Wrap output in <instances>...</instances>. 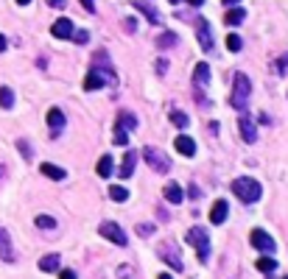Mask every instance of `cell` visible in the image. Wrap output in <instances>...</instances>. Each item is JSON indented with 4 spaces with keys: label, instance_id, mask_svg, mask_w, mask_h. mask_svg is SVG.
Returning a JSON list of instances; mask_svg holds the SVG:
<instances>
[{
    "label": "cell",
    "instance_id": "obj_1",
    "mask_svg": "<svg viewBox=\"0 0 288 279\" xmlns=\"http://www.w3.org/2000/svg\"><path fill=\"white\" fill-rule=\"evenodd\" d=\"M232 193L238 195L244 204H255L263 195V187H260V181L249 179V176H241V179L232 181Z\"/></svg>",
    "mask_w": 288,
    "mask_h": 279
},
{
    "label": "cell",
    "instance_id": "obj_2",
    "mask_svg": "<svg viewBox=\"0 0 288 279\" xmlns=\"http://www.w3.org/2000/svg\"><path fill=\"white\" fill-rule=\"evenodd\" d=\"M188 243L196 249L199 260L202 263H207L210 260V235H207V229H202V226H193V229H188Z\"/></svg>",
    "mask_w": 288,
    "mask_h": 279
},
{
    "label": "cell",
    "instance_id": "obj_3",
    "mask_svg": "<svg viewBox=\"0 0 288 279\" xmlns=\"http://www.w3.org/2000/svg\"><path fill=\"white\" fill-rule=\"evenodd\" d=\"M249 95H252L249 76H246V73H238L235 81H232V106H235V109H244L246 101H249Z\"/></svg>",
    "mask_w": 288,
    "mask_h": 279
},
{
    "label": "cell",
    "instance_id": "obj_4",
    "mask_svg": "<svg viewBox=\"0 0 288 279\" xmlns=\"http://www.w3.org/2000/svg\"><path fill=\"white\" fill-rule=\"evenodd\" d=\"M143 156H146V162L154 167L157 173H168V170H171V159L162 151H157V148H148L146 145V148H143Z\"/></svg>",
    "mask_w": 288,
    "mask_h": 279
},
{
    "label": "cell",
    "instance_id": "obj_5",
    "mask_svg": "<svg viewBox=\"0 0 288 279\" xmlns=\"http://www.w3.org/2000/svg\"><path fill=\"white\" fill-rule=\"evenodd\" d=\"M101 235L106 237V240H112V243H118V246H126L129 243V237H126V232L120 229L115 221H104L101 223Z\"/></svg>",
    "mask_w": 288,
    "mask_h": 279
},
{
    "label": "cell",
    "instance_id": "obj_6",
    "mask_svg": "<svg viewBox=\"0 0 288 279\" xmlns=\"http://www.w3.org/2000/svg\"><path fill=\"white\" fill-rule=\"evenodd\" d=\"M249 243H252L258 251H266V254H272V251L277 249V246H274V240H272V237H269L263 229H252V235H249Z\"/></svg>",
    "mask_w": 288,
    "mask_h": 279
},
{
    "label": "cell",
    "instance_id": "obj_7",
    "mask_svg": "<svg viewBox=\"0 0 288 279\" xmlns=\"http://www.w3.org/2000/svg\"><path fill=\"white\" fill-rule=\"evenodd\" d=\"M238 129H241V140H244V142H249V145H252L255 140H258L255 118H249V115H241V118H238Z\"/></svg>",
    "mask_w": 288,
    "mask_h": 279
},
{
    "label": "cell",
    "instance_id": "obj_8",
    "mask_svg": "<svg viewBox=\"0 0 288 279\" xmlns=\"http://www.w3.org/2000/svg\"><path fill=\"white\" fill-rule=\"evenodd\" d=\"M196 31H199V45H202V50H207V53H210V50L216 48V42H213V34H210V25H207V20H199V22H196Z\"/></svg>",
    "mask_w": 288,
    "mask_h": 279
},
{
    "label": "cell",
    "instance_id": "obj_9",
    "mask_svg": "<svg viewBox=\"0 0 288 279\" xmlns=\"http://www.w3.org/2000/svg\"><path fill=\"white\" fill-rule=\"evenodd\" d=\"M160 257L165 260V263L174 265V271H182V257H179V251H176V246H160Z\"/></svg>",
    "mask_w": 288,
    "mask_h": 279
},
{
    "label": "cell",
    "instance_id": "obj_10",
    "mask_svg": "<svg viewBox=\"0 0 288 279\" xmlns=\"http://www.w3.org/2000/svg\"><path fill=\"white\" fill-rule=\"evenodd\" d=\"M174 145L182 156H193V153H196V142H193V137H188V134H179V137L174 140Z\"/></svg>",
    "mask_w": 288,
    "mask_h": 279
},
{
    "label": "cell",
    "instance_id": "obj_11",
    "mask_svg": "<svg viewBox=\"0 0 288 279\" xmlns=\"http://www.w3.org/2000/svg\"><path fill=\"white\" fill-rule=\"evenodd\" d=\"M73 31H76V28H73V22L67 20V17L56 20V22H53V28H50V34L56 36V39H67V36H70Z\"/></svg>",
    "mask_w": 288,
    "mask_h": 279
},
{
    "label": "cell",
    "instance_id": "obj_12",
    "mask_svg": "<svg viewBox=\"0 0 288 279\" xmlns=\"http://www.w3.org/2000/svg\"><path fill=\"white\" fill-rule=\"evenodd\" d=\"M98 87H104V76H101L98 70H90L87 78H84V90L92 92V90H98Z\"/></svg>",
    "mask_w": 288,
    "mask_h": 279
},
{
    "label": "cell",
    "instance_id": "obj_13",
    "mask_svg": "<svg viewBox=\"0 0 288 279\" xmlns=\"http://www.w3.org/2000/svg\"><path fill=\"white\" fill-rule=\"evenodd\" d=\"M134 126H137V120H134V115H126V112H120L118 115V123H115V129H118V132H132Z\"/></svg>",
    "mask_w": 288,
    "mask_h": 279
},
{
    "label": "cell",
    "instance_id": "obj_14",
    "mask_svg": "<svg viewBox=\"0 0 288 279\" xmlns=\"http://www.w3.org/2000/svg\"><path fill=\"white\" fill-rule=\"evenodd\" d=\"M0 254L6 260H14V249H11V237L6 229H0Z\"/></svg>",
    "mask_w": 288,
    "mask_h": 279
},
{
    "label": "cell",
    "instance_id": "obj_15",
    "mask_svg": "<svg viewBox=\"0 0 288 279\" xmlns=\"http://www.w3.org/2000/svg\"><path fill=\"white\" fill-rule=\"evenodd\" d=\"M227 221V201H216V207L210 209V223H224Z\"/></svg>",
    "mask_w": 288,
    "mask_h": 279
},
{
    "label": "cell",
    "instance_id": "obj_16",
    "mask_svg": "<svg viewBox=\"0 0 288 279\" xmlns=\"http://www.w3.org/2000/svg\"><path fill=\"white\" fill-rule=\"evenodd\" d=\"M134 162H137V153H134V151H126V156H123V165H120V176H123V179H129V176L134 173Z\"/></svg>",
    "mask_w": 288,
    "mask_h": 279
},
{
    "label": "cell",
    "instance_id": "obj_17",
    "mask_svg": "<svg viewBox=\"0 0 288 279\" xmlns=\"http://www.w3.org/2000/svg\"><path fill=\"white\" fill-rule=\"evenodd\" d=\"M162 195H165L171 204H182V187H179V184H174V181H171V184H165Z\"/></svg>",
    "mask_w": 288,
    "mask_h": 279
},
{
    "label": "cell",
    "instance_id": "obj_18",
    "mask_svg": "<svg viewBox=\"0 0 288 279\" xmlns=\"http://www.w3.org/2000/svg\"><path fill=\"white\" fill-rule=\"evenodd\" d=\"M112 156H101L98 159V165H95V173L101 176V179H109V176H112Z\"/></svg>",
    "mask_w": 288,
    "mask_h": 279
},
{
    "label": "cell",
    "instance_id": "obj_19",
    "mask_svg": "<svg viewBox=\"0 0 288 279\" xmlns=\"http://www.w3.org/2000/svg\"><path fill=\"white\" fill-rule=\"evenodd\" d=\"M42 173L48 176V179H53V181H62L64 176V167H56V165H50V162H42Z\"/></svg>",
    "mask_w": 288,
    "mask_h": 279
},
{
    "label": "cell",
    "instance_id": "obj_20",
    "mask_svg": "<svg viewBox=\"0 0 288 279\" xmlns=\"http://www.w3.org/2000/svg\"><path fill=\"white\" fill-rule=\"evenodd\" d=\"M48 126L53 129V132H59V129H62V126H64V115H62V109H56V106H53V109L48 112Z\"/></svg>",
    "mask_w": 288,
    "mask_h": 279
},
{
    "label": "cell",
    "instance_id": "obj_21",
    "mask_svg": "<svg viewBox=\"0 0 288 279\" xmlns=\"http://www.w3.org/2000/svg\"><path fill=\"white\" fill-rule=\"evenodd\" d=\"M39 268H42L45 274H50V271H59V254H45V257L39 260Z\"/></svg>",
    "mask_w": 288,
    "mask_h": 279
},
{
    "label": "cell",
    "instance_id": "obj_22",
    "mask_svg": "<svg viewBox=\"0 0 288 279\" xmlns=\"http://www.w3.org/2000/svg\"><path fill=\"white\" fill-rule=\"evenodd\" d=\"M193 78H196V84H202V87H204V84L210 81V67H207L204 62H199L196 67H193Z\"/></svg>",
    "mask_w": 288,
    "mask_h": 279
},
{
    "label": "cell",
    "instance_id": "obj_23",
    "mask_svg": "<svg viewBox=\"0 0 288 279\" xmlns=\"http://www.w3.org/2000/svg\"><path fill=\"white\" fill-rule=\"evenodd\" d=\"M244 17H246L244 8H230V11H227V17H224V22H227V25H241V22H244Z\"/></svg>",
    "mask_w": 288,
    "mask_h": 279
},
{
    "label": "cell",
    "instance_id": "obj_24",
    "mask_svg": "<svg viewBox=\"0 0 288 279\" xmlns=\"http://www.w3.org/2000/svg\"><path fill=\"white\" fill-rule=\"evenodd\" d=\"M255 265H258V271H263V274H274V271H277V260H274V257H260Z\"/></svg>",
    "mask_w": 288,
    "mask_h": 279
},
{
    "label": "cell",
    "instance_id": "obj_25",
    "mask_svg": "<svg viewBox=\"0 0 288 279\" xmlns=\"http://www.w3.org/2000/svg\"><path fill=\"white\" fill-rule=\"evenodd\" d=\"M0 106H3V109H11V106H14V92L8 90V87H0Z\"/></svg>",
    "mask_w": 288,
    "mask_h": 279
},
{
    "label": "cell",
    "instance_id": "obj_26",
    "mask_svg": "<svg viewBox=\"0 0 288 279\" xmlns=\"http://www.w3.org/2000/svg\"><path fill=\"white\" fill-rule=\"evenodd\" d=\"M109 198H112V201H126V198H129V190L120 187V184H112V187H109Z\"/></svg>",
    "mask_w": 288,
    "mask_h": 279
},
{
    "label": "cell",
    "instance_id": "obj_27",
    "mask_svg": "<svg viewBox=\"0 0 288 279\" xmlns=\"http://www.w3.org/2000/svg\"><path fill=\"white\" fill-rule=\"evenodd\" d=\"M171 123H174L176 129H185V126L190 123V118L185 115V112H174V115H171Z\"/></svg>",
    "mask_w": 288,
    "mask_h": 279
},
{
    "label": "cell",
    "instance_id": "obj_28",
    "mask_svg": "<svg viewBox=\"0 0 288 279\" xmlns=\"http://www.w3.org/2000/svg\"><path fill=\"white\" fill-rule=\"evenodd\" d=\"M36 226L39 229H56V221L50 215H36Z\"/></svg>",
    "mask_w": 288,
    "mask_h": 279
},
{
    "label": "cell",
    "instance_id": "obj_29",
    "mask_svg": "<svg viewBox=\"0 0 288 279\" xmlns=\"http://www.w3.org/2000/svg\"><path fill=\"white\" fill-rule=\"evenodd\" d=\"M227 48H230V50H235V53H238V50L244 48V39H241L238 34H230V36H227Z\"/></svg>",
    "mask_w": 288,
    "mask_h": 279
},
{
    "label": "cell",
    "instance_id": "obj_30",
    "mask_svg": "<svg viewBox=\"0 0 288 279\" xmlns=\"http://www.w3.org/2000/svg\"><path fill=\"white\" fill-rule=\"evenodd\" d=\"M134 6L140 8V11L146 14V17H148V20H151V22H160V17H157V11H154V8H151V6H146V3H134Z\"/></svg>",
    "mask_w": 288,
    "mask_h": 279
},
{
    "label": "cell",
    "instance_id": "obj_31",
    "mask_svg": "<svg viewBox=\"0 0 288 279\" xmlns=\"http://www.w3.org/2000/svg\"><path fill=\"white\" fill-rule=\"evenodd\" d=\"M157 45H160V48H171V45H176V34H162L160 39H157Z\"/></svg>",
    "mask_w": 288,
    "mask_h": 279
},
{
    "label": "cell",
    "instance_id": "obj_32",
    "mask_svg": "<svg viewBox=\"0 0 288 279\" xmlns=\"http://www.w3.org/2000/svg\"><path fill=\"white\" fill-rule=\"evenodd\" d=\"M112 142H115V145H129V134L115 129V140H112Z\"/></svg>",
    "mask_w": 288,
    "mask_h": 279
},
{
    "label": "cell",
    "instance_id": "obj_33",
    "mask_svg": "<svg viewBox=\"0 0 288 279\" xmlns=\"http://www.w3.org/2000/svg\"><path fill=\"white\" fill-rule=\"evenodd\" d=\"M137 235H140V237L154 235V226H148V223H140V226H137Z\"/></svg>",
    "mask_w": 288,
    "mask_h": 279
},
{
    "label": "cell",
    "instance_id": "obj_34",
    "mask_svg": "<svg viewBox=\"0 0 288 279\" xmlns=\"http://www.w3.org/2000/svg\"><path fill=\"white\" fill-rule=\"evenodd\" d=\"M70 36H73V39H76V42H78V45H84V42H87V39H90V34H87V31H73V34H70Z\"/></svg>",
    "mask_w": 288,
    "mask_h": 279
},
{
    "label": "cell",
    "instance_id": "obj_35",
    "mask_svg": "<svg viewBox=\"0 0 288 279\" xmlns=\"http://www.w3.org/2000/svg\"><path fill=\"white\" fill-rule=\"evenodd\" d=\"M126 31H129V34L137 31V20H134V17H129V20H126Z\"/></svg>",
    "mask_w": 288,
    "mask_h": 279
},
{
    "label": "cell",
    "instance_id": "obj_36",
    "mask_svg": "<svg viewBox=\"0 0 288 279\" xmlns=\"http://www.w3.org/2000/svg\"><path fill=\"white\" fill-rule=\"evenodd\" d=\"M59 279H76V271H70V268H64V271L59 274Z\"/></svg>",
    "mask_w": 288,
    "mask_h": 279
},
{
    "label": "cell",
    "instance_id": "obj_37",
    "mask_svg": "<svg viewBox=\"0 0 288 279\" xmlns=\"http://www.w3.org/2000/svg\"><path fill=\"white\" fill-rule=\"evenodd\" d=\"M277 67H280V73H288V56H283L280 62H277Z\"/></svg>",
    "mask_w": 288,
    "mask_h": 279
},
{
    "label": "cell",
    "instance_id": "obj_38",
    "mask_svg": "<svg viewBox=\"0 0 288 279\" xmlns=\"http://www.w3.org/2000/svg\"><path fill=\"white\" fill-rule=\"evenodd\" d=\"M81 6H84L87 11H95V0H81Z\"/></svg>",
    "mask_w": 288,
    "mask_h": 279
},
{
    "label": "cell",
    "instance_id": "obj_39",
    "mask_svg": "<svg viewBox=\"0 0 288 279\" xmlns=\"http://www.w3.org/2000/svg\"><path fill=\"white\" fill-rule=\"evenodd\" d=\"M20 151L25 153V156H31V148H28V142H25V140H20Z\"/></svg>",
    "mask_w": 288,
    "mask_h": 279
},
{
    "label": "cell",
    "instance_id": "obj_40",
    "mask_svg": "<svg viewBox=\"0 0 288 279\" xmlns=\"http://www.w3.org/2000/svg\"><path fill=\"white\" fill-rule=\"evenodd\" d=\"M6 45H8V42H6V36L0 34V53H3V50H6Z\"/></svg>",
    "mask_w": 288,
    "mask_h": 279
},
{
    "label": "cell",
    "instance_id": "obj_41",
    "mask_svg": "<svg viewBox=\"0 0 288 279\" xmlns=\"http://www.w3.org/2000/svg\"><path fill=\"white\" fill-rule=\"evenodd\" d=\"M221 3H224V6H238L241 0H221Z\"/></svg>",
    "mask_w": 288,
    "mask_h": 279
},
{
    "label": "cell",
    "instance_id": "obj_42",
    "mask_svg": "<svg viewBox=\"0 0 288 279\" xmlns=\"http://www.w3.org/2000/svg\"><path fill=\"white\" fill-rule=\"evenodd\" d=\"M64 0H48V6H62Z\"/></svg>",
    "mask_w": 288,
    "mask_h": 279
},
{
    "label": "cell",
    "instance_id": "obj_43",
    "mask_svg": "<svg viewBox=\"0 0 288 279\" xmlns=\"http://www.w3.org/2000/svg\"><path fill=\"white\" fill-rule=\"evenodd\" d=\"M188 3H190V6H202L204 0H188Z\"/></svg>",
    "mask_w": 288,
    "mask_h": 279
},
{
    "label": "cell",
    "instance_id": "obj_44",
    "mask_svg": "<svg viewBox=\"0 0 288 279\" xmlns=\"http://www.w3.org/2000/svg\"><path fill=\"white\" fill-rule=\"evenodd\" d=\"M157 279H174V277H171V274H160Z\"/></svg>",
    "mask_w": 288,
    "mask_h": 279
},
{
    "label": "cell",
    "instance_id": "obj_45",
    "mask_svg": "<svg viewBox=\"0 0 288 279\" xmlns=\"http://www.w3.org/2000/svg\"><path fill=\"white\" fill-rule=\"evenodd\" d=\"M17 3H20V6H28V3H31V0H17Z\"/></svg>",
    "mask_w": 288,
    "mask_h": 279
},
{
    "label": "cell",
    "instance_id": "obj_46",
    "mask_svg": "<svg viewBox=\"0 0 288 279\" xmlns=\"http://www.w3.org/2000/svg\"><path fill=\"white\" fill-rule=\"evenodd\" d=\"M168 3H179V0H168Z\"/></svg>",
    "mask_w": 288,
    "mask_h": 279
},
{
    "label": "cell",
    "instance_id": "obj_47",
    "mask_svg": "<svg viewBox=\"0 0 288 279\" xmlns=\"http://www.w3.org/2000/svg\"><path fill=\"white\" fill-rule=\"evenodd\" d=\"M0 176H3V167H0Z\"/></svg>",
    "mask_w": 288,
    "mask_h": 279
},
{
    "label": "cell",
    "instance_id": "obj_48",
    "mask_svg": "<svg viewBox=\"0 0 288 279\" xmlns=\"http://www.w3.org/2000/svg\"><path fill=\"white\" fill-rule=\"evenodd\" d=\"M283 279H288V274H286V277H283Z\"/></svg>",
    "mask_w": 288,
    "mask_h": 279
}]
</instances>
